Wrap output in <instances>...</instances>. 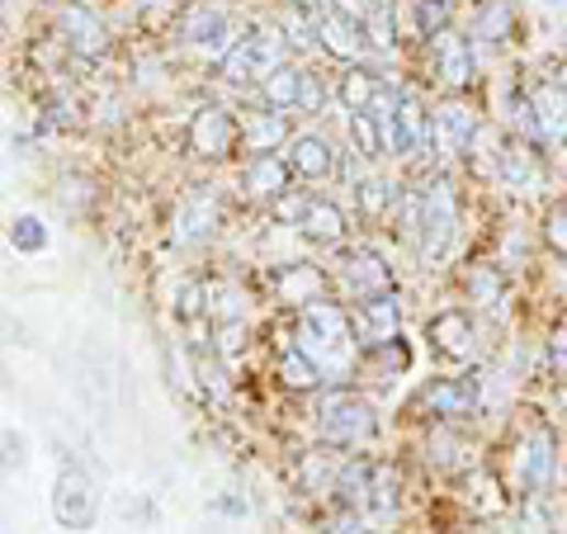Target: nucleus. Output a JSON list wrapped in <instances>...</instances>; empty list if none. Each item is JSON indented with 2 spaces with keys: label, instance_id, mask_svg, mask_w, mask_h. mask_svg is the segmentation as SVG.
I'll list each match as a JSON object with an SVG mask.
<instances>
[{
  "label": "nucleus",
  "instance_id": "nucleus-1",
  "mask_svg": "<svg viewBox=\"0 0 567 534\" xmlns=\"http://www.w3.org/2000/svg\"><path fill=\"white\" fill-rule=\"evenodd\" d=\"M293 336L298 345L318 359V369L322 365H345V355H351V318L336 308V303H326V298H312V303L298 308V326H293Z\"/></svg>",
  "mask_w": 567,
  "mask_h": 534
},
{
  "label": "nucleus",
  "instance_id": "nucleus-2",
  "mask_svg": "<svg viewBox=\"0 0 567 534\" xmlns=\"http://www.w3.org/2000/svg\"><path fill=\"white\" fill-rule=\"evenodd\" d=\"M378 426V416H374V407L359 398V392H326V398L318 402V431L326 445H336V449H351V445H365V440L374 435Z\"/></svg>",
  "mask_w": 567,
  "mask_h": 534
},
{
  "label": "nucleus",
  "instance_id": "nucleus-3",
  "mask_svg": "<svg viewBox=\"0 0 567 534\" xmlns=\"http://www.w3.org/2000/svg\"><path fill=\"white\" fill-rule=\"evenodd\" d=\"M454 227H459V199H454V185L445 176H435L425 185V199H421V260L435 265L445 260V251L454 242Z\"/></svg>",
  "mask_w": 567,
  "mask_h": 534
},
{
  "label": "nucleus",
  "instance_id": "nucleus-4",
  "mask_svg": "<svg viewBox=\"0 0 567 534\" xmlns=\"http://www.w3.org/2000/svg\"><path fill=\"white\" fill-rule=\"evenodd\" d=\"M279 67H284V34H275V29H246L223 53V76L232 86L265 81V76Z\"/></svg>",
  "mask_w": 567,
  "mask_h": 534
},
{
  "label": "nucleus",
  "instance_id": "nucleus-5",
  "mask_svg": "<svg viewBox=\"0 0 567 534\" xmlns=\"http://www.w3.org/2000/svg\"><path fill=\"white\" fill-rule=\"evenodd\" d=\"M94 515H100V487H94V478L86 474V468L67 464L53 482V521L57 530L67 534H86L94 525Z\"/></svg>",
  "mask_w": 567,
  "mask_h": 534
},
{
  "label": "nucleus",
  "instance_id": "nucleus-6",
  "mask_svg": "<svg viewBox=\"0 0 567 534\" xmlns=\"http://www.w3.org/2000/svg\"><path fill=\"white\" fill-rule=\"evenodd\" d=\"M236 143H242V129H236V119L223 104L194 109V119H189V152L209 156V162H223V156H232Z\"/></svg>",
  "mask_w": 567,
  "mask_h": 534
},
{
  "label": "nucleus",
  "instance_id": "nucleus-7",
  "mask_svg": "<svg viewBox=\"0 0 567 534\" xmlns=\"http://www.w3.org/2000/svg\"><path fill=\"white\" fill-rule=\"evenodd\" d=\"M213 227H218V190L213 185H194V190L180 199V209H176L170 242L176 246H199V242L213 237Z\"/></svg>",
  "mask_w": 567,
  "mask_h": 534
},
{
  "label": "nucleus",
  "instance_id": "nucleus-8",
  "mask_svg": "<svg viewBox=\"0 0 567 534\" xmlns=\"http://www.w3.org/2000/svg\"><path fill=\"white\" fill-rule=\"evenodd\" d=\"M336 270H341V285L351 289L359 303L374 293H388L392 289V270L383 265V256L369 246H351V251H341V260H336Z\"/></svg>",
  "mask_w": 567,
  "mask_h": 534
},
{
  "label": "nucleus",
  "instance_id": "nucleus-9",
  "mask_svg": "<svg viewBox=\"0 0 567 534\" xmlns=\"http://www.w3.org/2000/svg\"><path fill=\"white\" fill-rule=\"evenodd\" d=\"M57 29H62V38H67L71 53H81V57H104L109 53V29L94 20V10L76 5V0H67V5L57 10Z\"/></svg>",
  "mask_w": 567,
  "mask_h": 534
},
{
  "label": "nucleus",
  "instance_id": "nucleus-10",
  "mask_svg": "<svg viewBox=\"0 0 567 534\" xmlns=\"http://www.w3.org/2000/svg\"><path fill=\"white\" fill-rule=\"evenodd\" d=\"M431 143L445 156H464L478 143V114H472L468 104L449 100L445 109H435V119H431Z\"/></svg>",
  "mask_w": 567,
  "mask_h": 534
},
{
  "label": "nucleus",
  "instance_id": "nucleus-11",
  "mask_svg": "<svg viewBox=\"0 0 567 534\" xmlns=\"http://www.w3.org/2000/svg\"><path fill=\"white\" fill-rule=\"evenodd\" d=\"M558 474V440L554 431H530V440L520 445V482L530 487V497H540Z\"/></svg>",
  "mask_w": 567,
  "mask_h": 534
},
{
  "label": "nucleus",
  "instance_id": "nucleus-12",
  "mask_svg": "<svg viewBox=\"0 0 567 534\" xmlns=\"http://www.w3.org/2000/svg\"><path fill=\"white\" fill-rule=\"evenodd\" d=\"M431 345L445 359H454V365L472 359V355H478V332H472V318L464 308H449V312H440V318H431Z\"/></svg>",
  "mask_w": 567,
  "mask_h": 534
},
{
  "label": "nucleus",
  "instance_id": "nucleus-13",
  "mask_svg": "<svg viewBox=\"0 0 567 534\" xmlns=\"http://www.w3.org/2000/svg\"><path fill=\"white\" fill-rule=\"evenodd\" d=\"M421 402L435 416H468L482 402V383H478V374H468V379H435V383H425Z\"/></svg>",
  "mask_w": 567,
  "mask_h": 534
},
{
  "label": "nucleus",
  "instance_id": "nucleus-14",
  "mask_svg": "<svg viewBox=\"0 0 567 534\" xmlns=\"http://www.w3.org/2000/svg\"><path fill=\"white\" fill-rule=\"evenodd\" d=\"M289 176H293V166L284 162V156L256 152L246 162V170H242V190L256 194V199H284V194H289Z\"/></svg>",
  "mask_w": 567,
  "mask_h": 534
},
{
  "label": "nucleus",
  "instance_id": "nucleus-15",
  "mask_svg": "<svg viewBox=\"0 0 567 534\" xmlns=\"http://www.w3.org/2000/svg\"><path fill=\"white\" fill-rule=\"evenodd\" d=\"M398 322H402V303H398V289H388V293H374V298L359 303L355 332L365 345H378V341L398 336Z\"/></svg>",
  "mask_w": 567,
  "mask_h": 534
},
{
  "label": "nucleus",
  "instance_id": "nucleus-16",
  "mask_svg": "<svg viewBox=\"0 0 567 534\" xmlns=\"http://www.w3.org/2000/svg\"><path fill=\"white\" fill-rule=\"evenodd\" d=\"M318 43L331 57L355 62L359 53H365V29H359V20H351V14H341V10H322L318 14Z\"/></svg>",
  "mask_w": 567,
  "mask_h": 534
},
{
  "label": "nucleus",
  "instance_id": "nucleus-17",
  "mask_svg": "<svg viewBox=\"0 0 567 534\" xmlns=\"http://www.w3.org/2000/svg\"><path fill=\"white\" fill-rule=\"evenodd\" d=\"M534 104V123H540V137L548 147H563L567 143V90L554 81V86H540L530 96Z\"/></svg>",
  "mask_w": 567,
  "mask_h": 534
},
{
  "label": "nucleus",
  "instance_id": "nucleus-18",
  "mask_svg": "<svg viewBox=\"0 0 567 534\" xmlns=\"http://www.w3.org/2000/svg\"><path fill=\"white\" fill-rule=\"evenodd\" d=\"M289 166H293V176H303V180H331L336 147H331L322 133H303V137H293V147H289Z\"/></svg>",
  "mask_w": 567,
  "mask_h": 534
},
{
  "label": "nucleus",
  "instance_id": "nucleus-19",
  "mask_svg": "<svg viewBox=\"0 0 567 534\" xmlns=\"http://www.w3.org/2000/svg\"><path fill=\"white\" fill-rule=\"evenodd\" d=\"M298 232L318 246H336L345 237V213L331 199H303V213H298Z\"/></svg>",
  "mask_w": 567,
  "mask_h": 534
},
{
  "label": "nucleus",
  "instance_id": "nucleus-20",
  "mask_svg": "<svg viewBox=\"0 0 567 534\" xmlns=\"http://www.w3.org/2000/svg\"><path fill=\"white\" fill-rule=\"evenodd\" d=\"M227 10L223 5H194L185 14V29H180V38L189 43V48H209L218 53L227 43Z\"/></svg>",
  "mask_w": 567,
  "mask_h": 534
},
{
  "label": "nucleus",
  "instance_id": "nucleus-21",
  "mask_svg": "<svg viewBox=\"0 0 567 534\" xmlns=\"http://www.w3.org/2000/svg\"><path fill=\"white\" fill-rule=\"evenodd\" d=\"M431 43H435V71L445 76V86L464 90L472 81V48L459 34H449V29H445V34H435Z\"/></svg>",
  "mask_w": 567,
  "mask_h": 534
},
{
  "label": "nucleus",
  "instance_id": "nucleus-22",
  "mask_svg": "<svg viewBox=\"0 0 567 534\" xmlns=\"http://www.w3.org/2000/svg\"><path fill=\"white\" fill-rule=\"evenodd\" d=\"M279 379H284V388H293V392H308V388L322 383L318 359L298 345V336H279Z\"/></svg>",
  "mask_w": 567,
  "mask_h": 534
},
{
  "label": "nucleus",
  "instance_id": "nucleus-23",
  "mask_svg": "<svg viewBox=\"0 0 567 534\" xmlns=\"http://www.w3.org/2000/svg\"><path fill=\"white\" fill-rule=\"evenodd\" d=\"M425 143H431V119H425V109L412 90H398V156L421 152Z\"/></svg>",
  "mask_w": 567,
  "mask_h": 534
},
{
  "label": "nucleus",
  "instance_id": "nucleus-24",
  "mask_svg": "<svg viewBox=\"0 0 567 534\" xmlns=\"http://www.w3.org/2000/svg\"><path fill=\"white\" fill-rule=\"evenodd\" d=\"M284 137H289V114H284V109H270V114H256L242 123L246 152H275V147H284Z\"/></svg>",
  "mask_w": 567,
  "mask_h": 534
},
{
  "label": "nucleus",
  "instance_id": "nucleus-25",
  "mask_svg": "<svg viewBox=\"0 0 567 534\" xmlns=\"http://www.w3.org/2000/svg\"><path fill=\"white\" fill-rule=\"evenodd\" d=\"M398 487H402L398 464H374V478H369V511L378 515V521H392V515H398Z\"/></svg>",
  "mask_w": 567,
  "mask_h": 534
},
{
  "label": "nucleus",
  "instance_id": "nucleus-26",
  "mask_svg": "<svg viewBox=\"0 0 567 534\" xmlns=\"http://www.w3.org/2000/svg\"><path fill=\"white\" fill-rule=\"evenodd\" d=\"M369 478H374V464H341L336 474V492H341V507L345 511H369Z\"/></svg>",
  "mask_w": 567,
  "mask_h": 534
},
{
  "label": "nucleus",
  "instance_id": "nucleus-27",
  "mask_svg": "<svg viewBox=\"0 0 567 534\" xmlns=\"http://www.w3.org/2000/svg\"><path fill=\"white\" fill-rule=\"evenodd\" d=\"M378 86L383 81H378L369 67H351L341 76V104L351 109V114H365V109L374 104V96H378Z\"/></svg>",
  "mask_w": 567,
  "mask_h": 534
},
{
  "label": "nucleus",
  "instance_id": "nucleus-28",
  "mask_svg": "<svg viewBox=\"0 0 567 534\" xmlns=\"http://www.w3.org/2000/svg\"><path fill=\"white\" fill-rule=\"evenodd\" d=\"M260 90H265V104H270V109H298V90H303V71L284 62L279 71L265 76Z\"/></svg>",
  "mask_w": 567,
  "mask_h": 534
},
{
  "label": "nucleus",
  "instance_id": "nucleus-29",
  "mask_svg": "<svg viewBox=\"0 0 567 534\" xmlns=\"http://www.w3.org/2000/svg\"><path fill=\"white\" fill-rule=\"evenodd\" d=\"M501 176H507L511 190H525V194H534V190L544 185L540 166H534V162H530V152H525V147H515V143L501 152Z\"/></svg>",
  "mask_w": 567,
  "mask_h": 534
},
{
  "label": "nucleus",
  "instance_id": "nucleus-30",
  "mask_svg": "<svg viewBox=\"0 0 567 534\" xmlns=\"http://www.w3.org/2000/svg\"><path fill=\"white\" fill-rule=\"evenodd\" d=\"M511 0H487V5L472 14V34H478L482 43H501V38H511Z\"/></svg>",
  "mask_w": 567,
  "mask_h": 534
},
{
  "label": "nucleus",
  "instance_id": "nucleus-31",
  "mask_svg": "<svg viewBox=\"0 0 567 534\" xmlns=\"http://www.w3.org/2000/svg\"><path fill=\"white\" fill-rule=\"evenodd\" d=\"M365 38L374 43L378 53H398V29H392V5H369V14L359 20Z\"/></svg>",
  "mask_w": 567,
  "mask_h": 534
},
{
  "label": "nucleus",
  "instance_id": "nucleus-32",
  "mask_svg": "<svg viewBox=\"0 0 567 534\" xmlns=\"http://www.w3.org/2000/svg\"><path fill=\"white\" fill-rule=\"evenodd\" d=\"M10 246L20 251V256H38V251H47V227H43V218L34 213H20L10 223Z\"/></svg>",
  "mask_w": 567,
  "mask_h": 534
},
{
  "label": "nucleus",
  "instance_id": "nucleus-33",
  "mask_svg": "<svg viewBox=\"0 0 567 534\" xmlns=\"http://www.w3.org/2000/svg\"><path fill=\"white\" fill-rule=\"evenodd\" d=\"M369 351H374V359H378V369H383V374H407V369H412V345L402 341V332L369 345Z\"/></svg>",
  "mask_w": 567,
  "mask_h": 534
},
{
  "label": "nucleus",
  "instance_id": "nucleus-34",
  "mask_svg": "<svg viewBox=\"0 0 567 534\" xmlns=\"http://www.w3.org/2000/svg\"><path fill=\"white\" fill-rule=\"evenodd\" d=\"M336 459L331 454H322V449H312L308 459H303V487L308 492H322V487H336Z\"/></svg>",
  "mask_w": 567,
  "mask_h": 534
},
{
  "label": "nucleus",
  "instance_id": "nucleus-35",
  "mask_svg": "<svg viewBox=\"0 0 567 534\" xmlns=\"http://www.w3.org/2000/svg\"><path fill=\"white\" fill-rule=\"evenodd\" d=\"M468 293H472V303L497 308L501 303V275L492 270V265H472L468 270Z\"/></svg>",
  "mask_w": 567,
  "mask_h": 534
},
{
  "label": "nucleus",
  "instance_id": "nucleus-36",
  "mask_svg": "<svg viewBox=\"0 0 567 534\" xmlns=\"http://www.w3.org/2000/svg\"><path fill=\"white\" fill-rule=\"evenodd\" d=\"M398 199H402V194L392 190V185H383V180H365V185H359V203H365V218H383Z\"/></svg>",
  "mask_w": 567,
  "mask_h": 534
},
{
  "label": "nucleus",
  "instance_id": "nucleus-37",
  "mask_svg": "<svg viewBox=\"0 0 567 534\" xmlns=\"http://www.w3.org/2000/svg\"><path fill=\"white\" fill-rule=\"evenodd\" d=\"M351 137L359 156H383V133H378V123L369 114H351Z\"/></svg>",
  "mask_w": 567,
  "mask_h": 534
},
{
  "label": "nucleus",
  "instance_id": "nucleus-38",
  "mask_svg": "<svg viewBox=\"0 0 567 534\" xmlns=\"http://www.w3.org/2000/svg\"><path fill=\"white\" fill-rule=\"evenodd\" d=\"M416 20H421V34L435 38L449 29V0H416Z\"/></svg>",
  "mask_w": 567,
  "mask_h": 534
},
{
  "label": "nucleus",
  "instance_id": "nucleus-39",
  "mask_svg": "<svg viewBox=\"0 0 567 534\" xmlns=\"http://www.w3.org/2000/svg\"><path fill=\"white\" fill-rule=\"evenodd\" d=\"M544 242L554 256L567 260V199H558L554 209H548V223H544Z\"/></svg>",
  "mask_w": 567,
  "mask_h": 534
},
{
  "label": "nucleus",
  "instance_id": "nucleus-40",
  "mask_svg": "<svg viewBox=\"0 0 567 534\" xmlns=\"http://www.w3.org/2000/svg\"><path fill=\"white\" fill-rule=\"evenodd\" d=\"M322 104H326V86L318 81V76H308V71H303V90H298V109H303V114H322Z\"/></svg>",
  "mask_w": 567,
  "mask_h": 534
},
{
  "label": "nucleus",
  "instance_id": "nucleus-41",
  "mask_svg": "<svg viewBox=\"0 0 567 534\" xmlns=\"http://www.w3.org/2000/svg\"><path fill=\"white\" fill-rule=\"evenodd\" d=\"M548 369H554L558 379H567V326H558V332L548 336Z\"/></svg>",
  "mask_w": 567,
  "mask_h": 534
},
{
  "label": "nucleus",
  "instance_id": "nucleus-42",
  "mask_svg": "<svg viewBox=\"0 0 567 534\" xmlns=\"http://www.w3.org/2000/svg\"><path fill=\"white\" fill-rule=\"evenodd\" d=\"M374 0H326V10H341V14H351V20H365Z\"/></svg>",
  "mask_w": 567,
  "mask_h": 534
},
{
  "label": "nucleus",
  "instance_id": "nucleus-43",
  "mask_svg": "<svg viewBox=\"0 0 567 534\" xmlns=\"http://www.w3.org/2000/svg\"><path fill=\"white\" fill-rule=\"evenodd\" d=\"M336 534H365V530H359V525H355V511H351V515H345V521L336 525Z\"/></svg>",
  "mask_w": 567,
  "mask_h": 534
},
{
  "label": "nucleus",
  "instance_id": "nucleus-44",
  "mask_svg": "<svg viewBox=\"0 0 567 534\" xmlns=\"http://www.w3.org/2000/svg\"><path fill=\"white\" fill-rule=\"evenodd\" d=\"M293 5H303V10H326V0H293Z\"/></svg>",
  "mask_w": 567,
  "mask_h": 534
},
{
  "label": "nucleus",
  "instance_id": "nucleus-45",
  "mask_svg": "<svg viewBox=\"0 0 567 534\" xmlns=\"http://www.w3.org/2000/svg\"><path fill=\"white\" fill-rule=\"evenodd\" d=\"M558 86L567 90V57H563V67H558Z\"/></svg>",
  "mask_w": 567,
  "mask_h": 534
},
{
  "label": "nucleus",
  "instance_id": "nucleus-46",
  "mask_svg": "<svg viewBox=\"0 0 567 534\" xmlns=\"http://www.w3.org/2000/svg\"><path fill=\"white\" fill-rule=\"evenodd\" d=\"M544 5H554V10H563V5H567V0H544Z\"/></svg>",
  "mask_w": 567,
  "mask_h": 534
},
{
  "label": "nucleus",
  "instance_id": "nucleus-47",
  "mask_svg": "<svg viewBox=\"0 0 567 534\" xmlns=\"http://www.w3.org/2000/svg\"><path fill=\"white\" fill-rule=\"evenodd\" d=\"M0 534H5V530H0Z\"/></svg>",
  "mask_w": 567,
  "mask_h": 534
}]
</instances>
